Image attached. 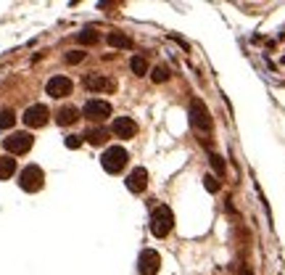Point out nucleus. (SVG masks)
I'll list each match as a JSON object with an SVG mask.
<instances>
[{
    "instance_id": "nucleus-2",
    "label": "nucleus",
    "mask_w": 285,
    "mask_h": 275,
    "mask_svg": "<svg viewBox=\"0 0 285 275\" xmlns=\"http://www.w3.org/2000/svg\"><path fill=\"white\" fill-rule=\"evenodd\" d=\"M127 162H130V154H127L122 146H111V148H106V151H103V156H101L103 170L111 172V175H119L124 167H127Z\"/></svg>"
},
{
    "instance_id": "nucleus-4",
    "label": "nucleus",
    "mask_w": 285,
    "mask_h": 275,
    "mask_svg": "<svg viewBox=\"0 0 285 275\" xmlns=\"http://www.w3.org/2000/svg\"><path fill=\"white\" fill-rule=\"evenodd\" d=\"M32 143H35V138H32L29 132H11L6 141H3V146H6V151H8L11 156L27 154V151L32 148Z\"/></svg>"
},
{
    "instance_id": "nucleus-11",
    "label": "nucleus",
    "mask_w": 285,
    "mask_h": 275,
    "mask_svg": "<svg viewBox=\"0 0 285 275\" xmlns=\"http://www.w3.org/2000/svg\"><path fill=\"white\" fill-rule=\"evenodd\" d=\"M111 132L116 138H122V141H130V138L137 135V125H135L132 117H116L114 125H111Z\"/></svg>"
},
{
    "instance_id": "nucleus-22",
    "label": "nucleus",
    "mask_w": 285,
    "mask_h": 275,
    "mask_svg": "<svg viewBox=\"0 0 285 275\" xmlns=\"http://www.w3.org/2000/svg\"><path fill=\"white\" fill-rule=\"evenodd\" d=\"M203 186H206V191H209V193H217L219 191V182H217L214 175H203Z\"/></svg>"
},
{
    "instance_id": "nucleus-9",
    "label": "nucleus",
    "mask_w": 285,
    "mask_h": 275,
    "mask_svg": "<svg viewBox=\"0 0 285 275\" xmlns=\"http://www.w3.org/2000/svg\"><path fill=\"white\" fill-rule=\"evenodd\" d=\"M24 125L27 127H45L48 125V119H51V111H48V106L42 103H35V106H29V109L24 111Z\"/></svg>"
},
{
    "instance_id": "nucleus-7",
    "label": "nucleus",
    "mask_w": 285,
    "mask_h": 275,
    "mask_svg": "<svg viewBox=\"0 0 285 275\" xmlns=\"http://www.w3.org/2000/svg\"><path fill=\"white\" fill-rule=\"evenodd\" d=\"M45 90H48V96H51V98H66V96H72L74 82L69 77H63V74H56V77L48 80Z\"/></svg>"
},
{
    "instance_id": "nucleus-25",
    "label": "nucleus",
    "mask_w": 285,
    "mask_h": 275,
    "mask_svg": "<svg viewBox=\"0 0 285 275\" xmlns=\"http://www.w3.org/2000/svg\"><path fill=\"white\" fill-rule=\"evenodd\" d=\"M246 275H253V272H246Z\"/></svg>"
},
{
    "instance_id": "nucleus-12",
    "label": "nucleus",
    "mask_w": 285,
    "mask_h": 275,
    "mask_svg": "<svg viewBox=\"0 0 285 275\" xmlns=\"http://www.w3.org/2000/svg\"><path fill=\"white\" fill-rule=\"evenodd\" d=\"M127 188L132 193H142L148 188V170L146 167H135V170L127 175Z\"/></svg>"
},
{
    "instance_id": "nucleus-5",
    "label": "nucleus",
    "mask_w": 285,
    "mask_h": 275,
    "mask_svg": "<svg viewBox=\"0 0 285 275\" xmlns=\"http://www.w3.org/2000/svg\"><path fill=\"white\" fill-rule=\"evenodd\" d=\"M187 114H190V125H193L196 130H206V132L211 130V117H209V109L203 106V101H198V98L190 101Z\"/></svg>"
},
{
    "instance_id": "nucleus-14",
    "label": "nucleus",
    "mask_w": 285,
    "mask_h": 275,
    "mask_svg": "<svg viewBox=\"0 0 285 275\" xmlns=\"http://www.w3.org/2000/svg\"><path fill=\"white\" fill-rule=\"evenodd\" d=\"M16 172V159L13 156H0V180H8Z\"/></svg>"
},
{
    "instance_id": "nucleus-10",
    "label": "nucleus",
    "mask_w": 285,
    "mask_h": 275,
    "mask_svg": "<svg viewBox=\"0 0 285 275\" xmlns=\"http://www.w3.org/2000/svg\"><path fill=\"white\" fill-rule=\"evenodd\" d=\"M82 114H85L87 119H92V122H103V119L111 117V103H108V101H101V98H92V101L85 103Z\"/></svg>"
},
{
    "instance_id": "nucleus-13",
    "label": "nucleus",
    "mask_w": 285,
    "mask_h": 275,
    "mask_svg": "<svg viewBox=\"0 0 285 275\" xmlns=\"http://www.w3.org/2000/svg\"><path fill=\"white\" fill-rule=\"evenodd\" d=\"M77 119H79L77 106H63V109H58V111H56V125H61V127H69V125H74Z\"/></svg>"
},
{
    "instance_id": "nucleus-19",
    "label": "nucleus",
    "mask_w": 285,
    "mask_h": 275,
    "mask_svg": "<svg viewBox=\"0 0 285 275\" xmlns=\"http://www.w3.org/2000/svg\"><path fill=\"white\" fill-rule=\"evenodd\" d=\"M13 122H16V114H13L11 109H3V111H0V130L13 127Z\"/></svg>"
},
{
    "instance_id": "nucleus-18",
    "label": "nucleus",
    "mask_w": 285,
    "mask_h": 275,
    "mask_svg": "<svg viewBox=\"0 0 285 275\" xmlns=\"http://www.w3.org/2000/svg\"><path fill=\"white\" fill-rule=\"evenodd\" d=\"M130 66H132V72L137 74V77H140V74H146V72H148V64H146V58H142V56H132Z\"/></svg>"
},
{
    "instance_id": "nucleus-16",
    "label": "nucleus",
    "mask_w": 285,
    "mask_h": 275,
    "mask_svg": "<svg viewBox=\"0 0 285 275\" xmlns=\"http://www.w3.org/2000/svg\"><path fill=\"white\" fill-rule=\"evenodd\" d=\"M85 138H87V143H92V146H103V143L108 141V132L98 127V130H87Z\"/></svg>"
},
{
    "instance_id": "nucleus-15",
    "label": "nucleus",
    "mask_w": 285,
    "mask_h": 275,
    "mask_svg": "<svg viewBox=\"0 0 285 275\" xmlns=\"http://www.w3.org/2000/svg\"><path fill=\"white\" fill-rule=\"evenodd\" d=\"M108 45H111V48H132V40L127 35H122V32H111L108 35Z\"/></svg>"
},
{
    "instance_id": "nucleus-21",
    "label": "nucleus",
    "mask_w": 285,
    "mask_h": 275,
    "mask_svg": "<svg viewBox=\"0 0 285 275\" xmlns=\"http://www.w3.org/2000/svg\"><path fill=\"white\" fill-rule=\"evenodd\" d=\"M169 80V69L167 66H156L153 69V82H167Z\"/></svg>"
},
{
    "instance_id": "nucleus-8",
    "label": "nucleus",
    "mask_w": 285,
    "mask_h": 275,
    "mask_svg": "<svg viewBox=\"0 0 285 275\" xmlns=\"http://www.w3.org/2000/svg\"><path fill=\"white\" fill-rule=\"evenodd\" d=\"M82 85L90 90V93H114L116 90V82L106 77V74H87L82 80Z\"/></svg>"
},
{
    "instance_id": "nucleus-20",
    "label": "nucleus",
    "mask_w": 285,
    "mask_h": 275,
    "mask_svg": "<svg viewBox=\"0 0 285 275\" xmlns=\"http://www.w3.org/2000/svg\"><path fill=\"white\" fill-rule=\"evenodd\" d=\"M209 162H211V167L219 175H225V159H222L219 154H209Z\"/></svg>"
},
{
    "instance_id": "nucleus-17",
    "label": "nucleus",
    "mask_w": 285,
    "mask_h": 275,
    "mask_svg": "<svg viewBox=\"0 0 285 275\" xmlns=\"http://www.w3.org/2000/svg\"><path fill=\"white\" fill-rule=\"evenodd\" d=\"M77 42H82V45H92V42H98V32H95V29H82V32L77 35Z\"/></svg>"
},
{
    "instance_id": "nucleus-23",
    "label": "nucleus",
    "mask_w": 285,
    "mask_h": 275,
    "mask_svg": "<svg viewBox=\"0 0 285 275\" xmlns=\"http://www.w3.org/2000/svg\"><path fill=\"white\" fill-rule=\"evenodd\" d=\"M63 143H66V148H79V146H82V138H79V135H69Z\"/></svg>"
},
{
    "instance_id": "nucleus-24",
    "label": "nucleus",
    "mask_w": 285,
    "mask_h": 275,
    "mask_svg": "<svg viewBox=\"0 0 285 275\" xmlns=\"http://www.w3.org/2000/svg\"><path fill=\"white\" fill-rule=\"evenodd\" d=\"M82 58H85L82 51H72V53H66V61H69V64H79Z\"/></svg>"
},
{
    "instance_id": "nucleus-1",
    "label": "nucleus",
    "mask_w": 285,
    "mask_h": 275,
    "mask_svg": "<svg viewBox=\"0 0 285 275\" xmlns=\"http://www.w3.org/2000/svg\"><path fill=\"white\" fill-rule=\"evenodd\" d=\"M172 227H174V215H172V209H169L167 204L156 207V209L151 212V233H153L156 238H164V236H169Z\"/></svg>"
},
{
    "instance_id": "nucleus-3",
    "label": "nucleus",
    "mask_w": 285,
    "mask_h": 275,
    "mask_svg": "<svg viewBox=\"0 0 285 275\" xmlns=\"http://www.w3.org/2000/svg\"><path fill=\"white\" fill-rule=\"evenodd\" d=\"M42 182H45V175H42V170H40L37 164L24 167L21 175H19V186H21V191H27V193H37V191L42 188Z\"/></svg>"
},
{
    "instance_id": "nucleus-6",
    "label": "nucleus",
    "mask_w": 285,
    "mask_h": 275,
    "mask_svg": "<svg viewBox=\"0 0 285 275\" xmlns=\"http://www.w3.org/2000/svg\"><path fill=\"white\" fill-rule=\"evenodd\" d=\"M137 270H140V275H156L161 270V254L153 249H142L140 259H137Z\"/></svg>"
}]
</instances>
